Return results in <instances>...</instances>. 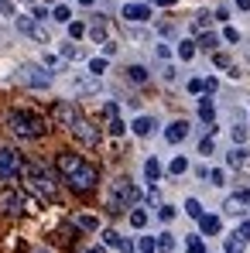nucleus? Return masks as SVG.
<instances>
[{
    "mask_svg": "<svg viewBox=\"0 0 250 253\" xmlns=\"http://www.w3.org/2000/svg\"><path fill=\"white\" fill-rule=\"evenodd\" d=\"M55 165H58V174H62V181H65L72 192H89V188H96V181H100V171L93 168L89 161H83V154L62 151Z\"/></svg>",
    "mask_w": 250,
    "mask_h": 253,
    "instance_id": "nucleus-1",
    "label": "nucleus"
},
{
    "mask_svg": "<svg viewBox=\"0 0 250 253\" xmlns=\"http://www.w3.org/2000/svg\"><path fill=\"white\" fill-rule=\"evenodd\" d=\"M7 126H10V133H17V137H24V140H38L45 137V117L38 113H31V110H14L10 117H7Z\"/></svg>",
    "mask_w": 250,
    "mask_h": 253,
    "instance_id": "nucleus-2",
    "label": "nucleus"
},
{
    "mask_svg": "<svg viewBox=\"0 0 250 253\" xmlns=\"http://www.w3.org/2000/svg\"><path fill=\"white\" fill-rule=\"evenodd\" d=\"M137 202H141V188L134 181H127V178H117L110 185V192H106V209L110 212H127V209H134Z\"/></svg>",
    "mask_w": 250,
    "mask_h": 253,
    "instance_id": "nucleus-3",
    "label": "nucleus"
},
{
    "mask_svg": "<svg viewBox=\"0 0 250 253\" xmlns=\"http://www.w3.org/2000/svg\"><path fill=\"white\" fill-rule=\"evenodd\" d=\"M24 178H28V185L35 192H42L45 199H55V174L45 168L42 161H28L24 165Z\"/></svg>",
    "mask_w": 250,
    "mask_h": 253,
    "instance_id": "nucleus-4",
    "label": "nucleus"
},
{
    "mask_svg": "<svg viewBox=\"0 0 250 253\" xmlns=\"http://www.w3.org/2000/svg\"><path fill=\"white\" fill-rule=\"evenodd\" d=\"M24 174V161L14 147H0V181H17Z\"/></svg>",
    "mask_w": 250,
    "mask_h": 253,
    "instance_id": "nucleus-5",
    "label": "nucleus"
},
{
    "mask_svg": "<svg viewBox=\"0 0 250 253\" xmlns=\"http://www.w3.org/2000/svg\"><path fill=\"white\" fill-rule=\"evenodd\" d=\"M51 117H55V124L69 126V130H76V126L83 124V113H79V106H76L72 99H62V103H55Z\"/></svg>",
    "mask_w": 250,
    "mask_h": 253,
    "instance_id": "nucleus-6",
    "label": "nucleus"
},
{
    "mask_svg": "<svg viewBox=\"0 0 250 253\" xmlns=\"http://www.w3.org/2000/svg\"><path fill=\"white\" fill-rule=\"evenodd\" d=\"M120 17H124L127 24H148L151 17H154V10H151V3H134V0H127L124 7H120Z\"/></svg>",
    "mask_w": 250,
    "mask_h": 253,
    "instance_id": "nucleus-7",
    "label": "nucleus"
},
{
    "mask_svg": "<svg viewBox=\"0 0 250 253\" xmlns=\"http://www.w3.org/2000/svg\"><path fill=\"white\" fill-rule=\"evenodd\" d=\"M21 83L31 85V89H48L51 72H45V65H21Z\"/></svg>",
    "mask_w": 250,
    "mask_h": 253,
    "instance_id": "nucleus-8",
    "label": "nucleus"
},
{
    "mask_svg": "<svg viewBox=\"0 0 250 253\" xmlns=\"http://www.w3.org/2000/svg\"><path fill=\"white\" fill-rule=\"evenodd\" d=\"M250 206V192L247 188H240V192H233V195H226V202H223V212L226 215H240V212Z\"/></svg>",
    "mask_w": 250,
    "mask_h": 253,
    "instance_id": "nucleus-9",
    "label": "nucleus"
},
{
    "mask_svg": "<svg viewBox=\"0 0 250 253\" xmlns=\"http://www.w3.org/2000/svg\"><path fill=\"white\" fill-rule=\"evenodd\" d=\"M72 133H76V137L83 140L86 147H96V144H100V130H96V126H93V124H89V120H83V124L76 126Z\"/></svg>",
    "mask_w": 250,
    "mask_h": 253,
    "instance_id": "nucleus-10",
    "label": "nucleus"
},
{
    "mask_svg": "<svg viewBox=\"0 0 250 253\" xmlns=\"http://www.w3.org/2000/svg\"><path fill=\"white\" fill-rule=\"evenodd\" d=\"M185 137H189V120H175V124H168V130H165L168 144H182Z\"/></svg>",
    "mask_w": 250,
    "mask_h": 253,
    "instance_id": "nucleus-11",
    "label": "nucleus"
},
{
    "mask_svg": "<svg viewBox=\"0 0 250 253\" xmlns=\"http://www.w3.org/2000/svg\"><path fill=\"white\" fill-rule=\"evenodd\" d=\"M0 202H3V209H7V212H24V209H28V199L17 195V192H3Z\"/></svg>",
    "mask_w": 250,
    "mask_h": 253,
    "instance_id": "nucleus-12",
    "label": "nucleus"
},
{
    "mask_svg": "<svg viewBox=\"0 0 250 253\" xmlns=\"http://www.w3.org/2000/svg\"><path fill=\"white\" fill-rule=\"evenodd\" d=\"M219 229H223L219 215H202V219H199V233H202V236H219Z\"/></svg>",
    "mask_w": 250,
    "mask_h": 253,
    "instance_id": "nucleus-13",
    "label": "nucleus"
},
{
    "mask_svg": "<svg viewBox=\"0 0 250 253\" xmlns=\"http://www.w3.org/2000/svg\"><path fill=\"white\" fill-rule=\"evenodd\" d=\"M196 51H199V44L192 42V38H182L178 48H175V55H178L182 62H192V58H196Z\"/></svg>",
    "mask_w": 250,
    "mask_h": 253,
    "instance_id": "nucleus-14",
    "label": "nucleus"
},
{
    "mask_svg": "<svg viewBox=\"0 0 250 253\" xmlns=\"http://www.w3.org/2000/svg\"><path fill=\"white\" fill-rule=\"evenodd\" d=\"M212 21H216V14H212V10H199V14L192 17V31H196V35H202V31H209V24H212Z\"/></svg>",
    "mask_w": 250,
    "mask_h": 253,
    "instance_id": "nucleus-15",
    "label": "nucleus"
},
{
    "mask_svg": "<svg viewBox=\"0 0 250 253\" xmlns=\"http://www.w3.org/2000/svg\"><path fill=\"white\" fill-rule=\"evenodd\" d=\"M154 120H151V117H137V120H134V124H130V130H134V133H137V137H151V133H154Z\"/></svg>",
    "mask_w": 250,
    "mask_h": 253,
    "instance_id": "nucleus-16",
    "label": "nucleus"
},
{
    "mask_svg": "<svg viewBox=\"0 0 250 253\" xmlns=\"http://www.w3.org/2000/svg\"><path fill=\"white\" fill-rule=\"evenodd\" d=\"M199 120H202V124H209V126H212V120H216V106H212L209 92L202 96V99H199Z\"/></svg>",
    "mask_w": 250,
    "mask_h": 253,
    "instance_id": "nucleus-17",
    "label": "nucleus"
},
{
    "mask_svg": "<svg viewBox=\"0 0 250 253\" xmlns=\"http://www.w3.org/2000/svg\"><path fill=\"white\" fill-rule=\"evenodd\" d=\"M51 21H58V24H72V7H69V3H55V7H51Z\"/></svg>",
    "mask_w": 250,
    "mask_h": 253,
    "instance_id": "nucleus-18",
    "label": "nucleus"
},
{
    "mask_svg": "<svg viewBox=\"0 0 250 253\" xmlns=\"http://www.w3.org/2000/svg\"><path fill=\"white\" fill-rule=\"evenodd\" d=\"M144 178H148L151 185L161 178V161H158V158H148V161H144Z\"/></svg>",
    "mask_w": 250,
    "mask_h": 253,
    "instance_id": "nucleus-19",
    "label": "nucleus"
},
{
    "mask_svg": "<svg viewBox=\"0 0 250 253\" xmlns=\"http://www.w3.org/2000/svg\"><path fill=\"white\" fill-rule=\"evenodd\" d=\"M76 226H79L83 233H96V229H100V219L89 215V212H83V215H76Z\"/></svg>",
    "mask_w": 250,
    "mask_h": 253,
    "instance_id": "nucleus-20",
    "label": "nucleus"
},
{
    "mask_svg": "<svg viewBox=\"0 0 250 253\" xmlns=\"http://www.w3.org/2000/svg\"><path fill=\"white\" fill-rule=\"evenodd\" d=\"M226 165H230V168H244V165H247V147H233V151L226 154Z\"/></svg>",
    "mask_w": 250,
    "mask_h": 253,
    "instance_id": "nucleus-21",
    "label": "nucleus"
},
{
    "mask_svg": "<svg viewBox=\"0 0 250 253\" xmlns=\"http://www.w3.org/2000/svg\"><path fill=\"white\" fill-rule=\"evenodd\" d=\"M196 44H199V48H206V51H216V48H219V35H212V31H202V35L196 38Z\"/></svg>",
    "mask_w": 250,
    "mask_h": 253,
    "instance_id": "nucleus-22",
    "label": "nucleus"
},
{
    "mask_svg": "<svg viewBox=\"0 0 250 253\" xmlns=\"http://www.w3.org/2000/svg\"><path fill=\"white\" fill-rule=\"evenodd\" d=\"M124 236H120V233H113V229H106V233H103V247H113V250H124Z\"/></svg>",
    "mask_w": 250,
    "mask_h": 253,
    "instance_id": "nucleus-23",
    "label": "nucleus"
},
{
    "mask_svg": "<svg viewBox=\"0 0 250 253\" xmlns=\"http://www.w3.org/2000/svg\"><path fill=\"white\" fill-rule=\"evenodd\" d=\"M185 171H189V158H182V154H178V158H171L168 174H175V178H178V174H185Z\"/></svg>",
    "mask_w": 250,
    "mask_h": 253,
    "instance_id": "nucleus-24",
    "label": "nucleus"
},
{
    "mask_svg": "<svg viewBox=\"0 0 250 253\" xmlns=\"http://www.w3.org/2000/svg\"><path fill=\"white\" fill-rule=\"evenodd\" d=\"M137 253H158V240L154 236H137Z\"/></svg>",
    "mask_w": 250,
    "mask_h": 253,
    "instance_id": "nucleus-25",
    "label": "nucleus"
},
{
    "mask_svg": "<svg viewBox=\"0 0 250 253\" xmlns=\"http://www.w3.org/2000/svg\"><path fill=\"white\" fill-rule=\"evenodd\" d=\"M103 72H106V58H103V55H96V58H89V76H93V79H100Z\"/></svg>",
    "mask_w": 250,
    "mask_h": 253,
    "instance_id": "nucleus-26",
    "label": "nucleus"
},
{
    "mask_svg": "<svg viewBox=\"0 0 250 253\" xmlns=\"http://www.w3.org/2000/svg\"><path fill=\"white\" fill-rule=\"evenodd\" d=\"M89 38H93V42H106V21H100V17H96V24H93V28H89Z\"/></svg>",
    "mask_w": 250,
    "mask_h": 253,
    "instance_id": "nucleus-27",
    "label": "nucleus"
},
{
    "mask_svg": "<svg viewBox=\"0 0 250 253\" xmlns=\"http://www.w3.org/2000/svg\"><path fill=\"white\" fill-rule=\"evenodd\" d=\"M127 79H130V83H148V69H144V65H130V69H127Z\"/></svg>",
    "mask_w": 250,
    "mask_h": 253,
    "instance_id": "nucleus-28",
    "label": "nucleus"
},
{
    "mask_svg": "<svg viewBox=\"0 0 250 253\" xmlns=\"http://www.w3.org/2000/svg\"><path fill=\"white\" fill-rule=\"evenodd\" d=\"M175 250V233H161V236H158V253H171Z\"/></svg>",
    "mask_w": 250,
    "mask_h": 253,
    "instance_id": "nucleus-29",
    "label": "nucleus"
},
{
    "mask_svg": "<svg viewBox=\"0 0 250 253\" xmlns=\"http://www.w3.org/2000/svg\"><path fill=\"white\" fill-rule=\"evenodd\" d=\"M130 226H134V229H144V226H148V212L134 206V209H130Z\"/></svg>",
    "mask_w": 250,
    "mask_h": 253,
    "instance_id": "nucleus-30",
    "label": "nucleus"
},
{
    "mask_svg": "<svg viewBox=\"0 0 250 253\" xmlns=\"http://www.w3.org/2000/svg\"><path fill=\"white\" fill-rule=\"evenodd\" d=\"M185 215L202 219V215H206V212H202V202H199V199H185Z\"/></svg>",
    "mask_w": 250,
    "mask_h": 253,
    "instance_id": "nucleus-31",
    "label": "nucleus"
},
{
    "mask_svg": "<svg viewBox=\"0 0 250 253\" xmlns=\"http://www.w3.org/2000/svg\"><path fill=\"white\" fill-rule=\"evenodd\" d=\"M31 17H35L38 24H45V21L51 17V7H48V3H35V7H31Z\"/></svg>",
    "mask_w": 250,
    "mask_h": 253,
    "instance_id": "nucleus-32",
    "label": "nucleus"
},
{
    "mask_svg": "<svg viewBox=\"0 0 250 253\" xmlns=\"http://www.w3.org/2000/svg\"><path fill=\"white\" fill-rule=\"evenodd\" d=\"M58 55H62L65 62H76V58H79L83 51H79V48H76V44H72V42H65V44H62V48H58Z\"/></svg>",
    "mask_w": 250,
    "mask_h": 253,
    "instance_id": "nucleus-33",
    "label": "nucleus"
},
{
    "mask_svg": "<svg viewBox=\"0 0 250 253\" xmlns=\"http://www.w3.org/2000/svg\"><path fill=\"white\" fill-rule=\"evenodd\" d=\"M185 253H206V247H202V236H189V240H185Z\"/></svg>",
    "mask_w": 250,
    "mask_h": 253,
    "instance_id": "nucleus-34",
    "label": "nucleus"
},
{
    "mask_svg": "<svg viewBox=\"0 0 250 253\" xmlns=\"http://www.w3.org/2000/svg\"><path fill=\"white\" fill-rule=\"evenodd\" d=\"M65 28H69V42H76V38H83V35H86L83 21H72V24H65Z\"/></svg>",
    "mask_w": 250,
    "mask_h": 253,
    "instance_id": "nucleus-35",
    "label": "nucleus"
},
{
    "mask_svg": "<svg viewBox=\"0 0 250 253\" xmlns=\"http://www.w3.org/2000/svg\"><path fill=\"white\" fill-rule=\"evenodd\" d=\"M209 185L223 188V185H226V171H223V168H212V171H209Z\"/></svg>",
    "mask_w": 250,
    "mask_h": 253,
    "instance_id": "nucleus-36",
    "label": "nucleus"
},
{
    "mask_svg": "<svg viewBox=\"0 0 250 253\" xmlns=\"http://www.w3.org/2000/svg\"><path fill=\"white\" fill-rule=\"evenodd\" d=\"M230 133H233V144H237V147H244V144H247V126H233V130H230Z\"/></svg>",
    "mask_w": 250,
    "mask_h": 253,
    "instance_id": "nucleus-37",
    "label": "nucleus"
},
{
    "mask_svg": "<svg viewBox=\"0 0 250 253\" xmlns=\"http://www.w3.org/2000/svg\"><path fill=\"white\" fill-rule=\"evenodd\" d=\"M76 89H79V92H96L100 83H96V79H76Z\"/></svg>",
    "mask_w": 250,
    "mask_h": 253,
    "instance_id": "nucleus-38",
    "label": "nucleus"
},
{
    "mask_svg": "<svg viewBox=\"0 0 250 253\" xmlns=\"http://www.w3.org/2000/svg\"><path fill=\"white\" fill-rule=\"evenodd\" d=\"M226 253H244V240H240L237 233H233V236L226 240Z\"/></svg>",
    "mask_w": 250,
    "mask_h": 253,
    "instance_id": "nucleus-39",
    "label": "nucleus"
},
{
    "mask_svg": "<svg viewBox=\"0 0 250 253\" xmlns=\"http://www.w3.org/2000/svg\"><path fill=\"white\" fill-rule=\"evenodd\" d=\"M110 133H113V137H124V133H127V124L120 120V117H113V120H110Z\"/></svg>",
    "mask_w": 250,
    "mask_h": 253,
    "instance_id": "nucleus-40",
    "label": "nucleus"
},
{
    "mask_svg": "<svg viewBox=\"0 0 250 253\" xmlns=\"http://www.w3.org/2000/svg\"><path fill=\"white\" fill-rule=\"evenodd\" d=\"M223 42L237 44V42H240V31H237V28H233V24H226V28H223Z\"/></svg>",
    "mask_w": 250,
    "mask_h": 253,
    "instance_id": "nucleus-41",
    "label": "nucleus"
},
{
    "mask_svg": "<svg viewBox=\"0 0 250 253\" xmlns=\"http://www.w3.org/2000/svg\"><path fill=\"white\" fill-rule=\"evenodd\" d=\"M212 151H216V140H212V137H202V140H199V154H212Z\"/></svg>",
    "mask_w": 250,
    "mask_h": 253,
    "instance_id": "nucleus-42",
    "label": "nucleus"
},
{
    "mask_svg": "<svg viewBox=\"0 0 250 253\" xmlns=\"http://www.w3.org/2000/svg\"><path fill=\"white\" fill-rule=\"evenodd\" d=\"M158 219H161V222H171V219H175V206H161V209H158Z\"/></svg>",
    "mask_w": 250,
    "mask_h": 253,
    "instance_id": "nucleus-43",
    "label": "nucleus"
},
{
    "mask_svg": "<svg viewBox=\"0 0 250 253\" xmlns=\"http://www.w3.org/2000/svg\"><path fill=\"white\" fill-rule=\"evenodd\" d=\"M189 92H206V79H189Z\"/></svg>",
    "mask_w": 250,
    "mask_h": 253,
    "instance_id": "nucleus-44",
    "label": "nucleus"
},
{
    "mask_svg": "<svg viewBox=\"0 0 250 253\" xmlns=\"http://www.w3.org/2000/svg\"><path fill=\"white\" fill-rule=\"evenodd\" d=\"M237 236H240L244 243H247V240H250V219H244V222L237 226Z\"/></svg>",
    "mask_w": 250,
    "mask_h": 253,
    "instance_id": "nucleus-45",
    "label": "nucleus"
},
{
    "mask_svg": "<svg viewBox=\"0 0 250 253\" xmlns=\"http://www.w3.org/2000/svg\"><path fill=\"white\" fill-rule=\"evenodd\" d=\"M154 55H158L161 62H168V58H171V48H168V44H154Z\"/></svg>",
    "mask_w": 250,
    "mask_h": 253,
    "instance_id": "nucleus-46",
    "label": "nucleus"
},
{
    "mask_svg": "<svg viewBox=\"0 0 250 253\" xmlns=\"http://www.w3.org/2000/svg\"><path fill=\"white\" fill-rule=\"evenodd\" d=\"M117 55V42H103V58H113Z\"/></svg>",
    "mask_w": 250,
    "mask_h": 253,
    "instance_id": "nucleus-47",
    "label": "nucleus"
},
{
    "mask_svg": "<svg viewBox=\"0 0 250 253\" xmlns=\"http://www.w3.org/2000/svg\"><path fill=\"white\" fill-rule=\"evenodd\" d=\"M212 14H216V21H223V24H226V21H230V7H216V10H212Z\"/></svg>",
    "mask_w": 250,
    "mask_h": 253,
    "instance_id": "nucleus-48",
    "label": "nucleus"
},
{
    "mask_svg": "<svg viewBox=\"0 0 250 253\" xmlns=\"http://www.w3.org/2000/svg\"><path fill=\"white\" fill-rule=\"evenodd\" d=\"M161 76H165V83H175V79H178V76H175V65H165Z\"/></svg>",
    "mask_w": 250,
    "mask_h": 253,
    "instance_id": "nucleus-49",
    "label": "nucleus"
},
{
    "mask_svg": "<svg viewBox=\"0 0 250 253\" xmlns=\"http://www.w3.org/2000/svg\"><path fill=\"white\" fill-rule=\"evenodd\" d=\"M42 65H45V69H58V55H45Z\"/></svg>",
    "mask_w": 250,
    "mask_h": 253,
    "instance_id": "nucleus-50",
    "label": "nucleus"
},
{
    "mask_svg": "<svg viewBox=\"0 0 250 253\" xmlns=\"http://www.w3.org/2000/svg\"><path fill=\"white\" fill-rule=\"evenodd\" d=\"M0 14H3V17H14V3L3 0V3H0Z\"/></svg>",
    "mask_w": 250,
    "mask_h": 253,
    "instance_id": "nucleus-51",
    "label": "nucleus"
},
{
    "mask_svg": "<svg viewBox=\"0 0 250 253\" xmlns=\"http://www.w3.org/2000/svg\"><path fill=\"white\" fill-rule=\"evenodd\" d=\"M212 62H216L219 69H230V58H226V55H212Z\"/></svg>",
    "mask_w": 250,
    "mask_h": 253,
    "instance_id": "nucleus-52",
    "label": "nucleus"
},
{
    "mask_svg": "<svg viewBox=\"0 0 250 253\" xmlns=\"http://www.w3.org/2000/svg\"><path fill=\"white\" fill-rule=\"evenodd\" d=\"M103 113H106V117L113 120V117H117V103H106V106H103Z\"/></svg>",
    "mask_w": 250,
    "mask_h": 253,
    "instance_id": "nucleus-53",
    "label": "nucleus"
},
{
    "mask_svg": "<svg viewBox=\"0 0 250 253\" xmlns=\"http://www.w3.org/2000/svg\"><path fill=\"white\" fill-rule=\"evenodd\" d=\"M148 202H161V195H158V188H154V185L148 188Z\"/></svg>",
    "mask_w": 250,
    "mask_h": 253,
    "instance_id": "nucleus-54",
    "label": "nucleus"
},
{
    "mask_svg": "<svg viewBox=\"0 0 250 253\" xmlns=\"http://www.w3.org/2000/svg\"><path fill=\"white\" fill-rule=\"evenodd\" d=\"M216 89H219V83H216V79H206V92H209V96H212Z\"/></svg>",
    "mask_w": 250,
    "mask_h": 253,
    "instance_id": "nucleus-55",
    "label": "nucleus"
},
{
    "mask_svg": "<svg viewBox=\"0 0 250 253\" xmlns=\"http://www.w3.org/2000/svg\"><path fill=\"white\" fill-rule=\"evenodd\" d=\"M233 7L237 10H250V0H233Z\"/></svg>",
    "mask_w": 250,
    "mask_h": 253,
    "instance_id": "nucleus-56",
    "label": "nucleus"
},
{
    "mask_svg": "<svg viewBox=\"0 0 250 253\" xmlns=\"http://www.w3.org/2000/svg\"><path fill=\"white\" fill-rule=\"evenodd\" d=\"M83 253H106V247H89V250H83Z\"/></svg>",
    "mask_w": 250,
    "mask_h": 253,
    "instance_id": "nucleus-57",
    "label": "nucleus"
},
{
    "mask_svg": "<svg viewBox=\"0 0 250 253\" xmlns=\"http://www.w3.org/2000/svg\"><path fill=\"white\" fill-rule=\"evenodd\" d=\"M79 3H83V7H93V3H96V0H79Z\"/></svg>",
    "mask_w": 250,
    "mask_h": 253,
    "instance_id": "nucleus-58",
    "label": "nucleus"
},
{
    "mask_svg": "<svg viewBox=\"0 0 250 253\" xmlns=\"http://www.w3.org/2000/svg\"><path fill=\"white\" fill-rule=\"evenodd\" d=\"M35 253H51V250H35Z\"/></svg>",
    "mask_w": 250,
    "mask_h": 253,
    "instance_id": "nucleus-59",
    "label": "nucleus"
},
{
    "mask_svg": "<svg viewBox=\"0 0 250 253\" xmlns=\"http://www.w3.org/2000/svg\"><path fill=\"white\" fill-rule=\"evenodd\" d=\"M24 3H35V0H24Z\"/></svg>",
    "mask_w": 250,
    "mask_h": 253,
    "instance_id": "nucleus-60",
    "label": "nucleus"
},
{
    "mask_svg": "<svg viewBox=\"0 0 250 253\" xmlns=\"http://www.w3.org/2000/svg\"><path fill=\"white\" fill-rule=\"evenodd\" d=\"M0 3H3V0H0Z\"/></svg>",
    "mask_w": 250,
    "mask_h": 253,
    "instance_id": "nucleus-61",
    "label": "nucleus"
}]
</instances>
